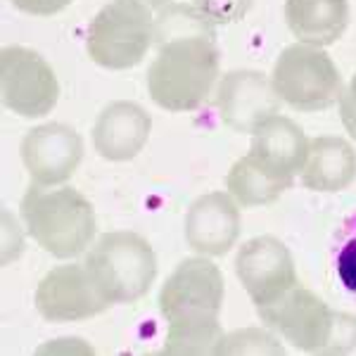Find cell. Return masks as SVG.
Instances as JSON below:
<instances>
[{
    "instance_id": "ba28073f",
    "label": "cell",
    "mask_w": 356,
    "mask_h": 356,
    "mask_svg": "<svg viewBox=\"0 0 356 356\" xmlns=\"http://www.w3.org/2000/svg\"><path fill=\"white\" fill-rule=\"evenodd\" d=\"M0 90L3 105L26 119L53 112L60 97L53 67L38 53L22 45H8L0 53Z\"/></svg>"
},
{
    "instance_id": "ffe728a7",
    "label": "cell",
    "mask_w": 356,
    "mask_h": 356,
    "mask_svg": "<svg viewBox=\"0 0 356 356\" xmlns=\"http://www.w3.org/2000/svg\"><path fill=\"white\" fill-rule=\"evenodd\" d=\"M335 271L342 288L356 300V214L349 216L342 226L335 247Z\"/></svg>"
},
{
    "instance_id": "603a6c76",
    "label": "cell",
    "mask_w": 356,
    "mask_h": 356,
    "mask_svg": "<svg viewBox=\"0 0 356 356\" xmlns=\"http://www.w3.org/2000/svg\"><path fill=\"white\" fill-rule=\"evenodd\" d=\"M340 117L344 129L356 138V74L349 83V88L340 95Z\"/></svg>"
},
{
    "instance_id": "9c48e42d",
    "label": "cell",
    "mask_w": 356,
    "mask_h": 356,
    "mask_svg": "<svg viewBox=\"0 0 356 356\" xmlns=\"http://www.w3.org/2000/svg\"><path fill=\"white\" fill-rule=\"evenodd\" d=\"M112 307L95 285L86 264H67L53 268L38 283L36 309L45 321L72 323L105 312Z\"/></svg>"
},
{
    "instance_id": "3957f363",
    "label": "cell",
    "mask_w": 356,
    "mask_h": 356,
    "mask_svg": "<svg viewBox=\"0 0 356 356\" xmlns=\"http://www.w3.org/2000/svg\"><path fill=\"white\" fill-rule=\"evenodd\" d=\"M19 209L29 235L57 259L81 254L95 235L93 204L72 188L45 191L31 186Z\"/></svg>"
},
{
    "instance_id": "ac0fdd59",
    "label": "cell",
    "mask_w": 356,
    "mask_h": 356,
    "mask_svg": "<svg viewBox=\"0 0 356 356\" xmlns=\"http://www.w3.org/2000/svg\"><path fill=\"white\" fill-rule=\"evenodd\" d=\"M292 183H295V178L273 171L271 166H266L252 152H247L243 159H238L226 178L228 191L243 207L271 204L285 191H290Z\"/></svg>"
},
{
    "instance_id": "277c9868",
    "label": "cell",
    "mask_w": 356,
    "mask_h": 356,
    "mask_svg": "<svg viewBox=\"0 0 356 356\" xmlns=\"http://www.w3.org/2000/svg\"><path fill=\"white\" fill-rule=\"evenodd\" d=\"M83 264L110 304H131L145 297L157 275L150 243L131 231L105 233Z\"/></svg>"
},
{
    "instance_id": "30bf717a",
    "label": "cell",
    "mask_w": 356,
    "mask_h": 356,
    "mask_svg": "<svg viewBox=\"0 0 356 356\" xmlns=\"http://www.w3.org/2000/svg\"><path fill=\"white\" fill-rule=\"evenodd\" d=\"M235 273L257 307H266L297 285L295 261L273 235L252 238L235 257Z\"/></svg>"
},
{
    "instance_id": "4fadbf2b",
    "label": "cell",
    "mask_w": 356,
    "mask_h": 356,
    "mask_svg": "<svg viewBox=\"0 0 356 356\" xmlns=\"http://www.w3.org/2000/svg\"><path fill=\"white\" fill-rule=\"evenodd\" d=\"M240 235V211L226 193L200 197L186 216V240L195 252L223 257Z\"/></svg>"
},
{
    "instance_id": "8fae6325",
    "label": "cell",
    "mask_w": 356,
    "mask_h": 356,
    "mask_svg": "<svg viewBox=\"0 0 356 356\" xmlns=\"http://www.w3.org/2000/svg\"><path fill=\"white\" fill-rule=\"evenodd\" d=\"M280 97L259 72H228L216 88L221 122L238 134H254L268 117L278 114Z\"/></svg>"
},
{
    "instance_id": "52a82bcc",
    "label": "cell",
    "mask_w": 356,
    "mask_h": 356,
    "mask_svg": "<svg viewBox=\"0 0 356 356\" xmlns=\"http://www.w3.org/2000/svg\"><path fill=\"white\" fill-rule=\"evenodd\" d=\"M223 307V275L207 259H186L166 278L159 312L169 323H214Z\"/></svg>"
},
{
    "instance_id": "2e32d148",
    "label": "cell",
    "mask_w": 356,
    "mask_h": 356,
    "mask_svg": "<svg viewBox=\"0 0 356 356\" xmlns=\"http://www.w3.org/2000/svg\"><path fill=\"white\" fill-rule=\"evenodd\" d=\"M302 183L316 193H337L356 178V152L344 138L321 136L309 140Z\"/></svg>"
},
{
    "instance_id": "5bb4252c",
    "label": "cell",
    "mask_w": 356,
    "mask_h": 356,
    "mask_svg": "<svg viewBox=\"0 0 356 356\" xmlns=\"http://www.w3.org/2000/svg\"><path fill=\"white\" fill-rule=\"evenodd\" d=\"M150 114L136 102H112L100 112L93 129V145L110 162L134 159L150 138Z\"/></svg>"
},
{
    "instance_id": "8992f818",
    "label": "cell",
    "mask_w": 356,
    "mask_h": 356,
    "mask_svg": "<svg viewBox=\"0 0 356 356\" xmlns=\"http://www.w3.org/2000/svg\"><path fill=\"white\" fill-rule=\"evenodd\" d=\"M275 95L300 112H318L342 95V76L335 62L316 45H288L273 67Z\"/></svg>"
},
{
    "instance_id": "6da1fadb",
    "label": "cell",
    "mask_w": 356,
    "mask_h": 356,
    "mask_svg": "<svg viewBox=\"0 0 356 356\" xmlns=\"http://www.w3.org/2000/svg\"><path fill=\"white\" fill-rule=\"evenodd\" d=\"M157 57L147 69V90L169 112H193L219 76L214 24L191 5H166L154 19Z\"/></svg>"
},
{
    "instance_id": "9a60e30c",
    "label": "cell",
    "mask_w": 356,
    "mask_h": 356,
    "mask_svg": "<svg viewBox=\"0 0 356 356\" xmlns=\"http://www.w3.org/2000/svg\"><path fill=\"white\" fill-rule=\"evenodd\" d=\"M250 152L278 174L295 178L307 164L309 140L292 119L273 114L252 134Z\"/></svg>"
},
{
    "instance_id": "7c38bea8",
    "label": "cell",
    "mask_w": 356,
    "mask_h": 356,
    "mask_svg": "<svg viewBox=\"0 0 356 356\" xmlns=\"http://www.w3.org/2000/svg\"><path fill=\"white\" fill-rule=\"evenodd\" d=\"M83 157V140L72 126L43 124L22 140V159L38 186L65 183Z\"/></svg>"
},
{
    "instance_id": "7a4b0ae2",
    "label": "cell",
    "mask_w": 356,
    "mask_h": 356,
    "mask_svg": "<svg viewBox=\"0 0 356 356\" xmlns=\"http://www.w3.org/2000/svg\"><path fill=\"white\" fill-rule=\"evenodd\" d=\"M268 328L307 354H347L356 347V316L332 312L314 292L295 285L280 300L257 307Z\"/></svg>"
},
{
    "instance_id": "7402d4cb",
    "label": "cell",
    "mask_w": 356,
    "mask_h": 356,
    "mask_svg": "<svg viewBox=\"0 0 356 356\" xmlns=\"http://www.w3.org/2000/svg\"><path fill=\"white\" fill-rule=\"evenodd\" d=\"M72 0H13L15 8H19L22 13L36 15V17H50L60 10H65Z\"/></svg>"
},
{
    "instance_id": "d6986e66",
    "label": "cell",
    "mask_w": 356,
    "mask_h": 356,
    "mask_svg": "<svg viewBox=\"0 0 356 356\" xmlns=\"http://www.w3.org/2000/svg\"><path fill=\"white\" fill-rule=\"evenodd\" d=\"M223 342L221 323H171L162 354L169 356H202L216 354Z\"/></svg>"
},
{
    "instance_id": "5b68a950",
    "label": "cell",
    "mask_w": 356,
    "mask_h": 356,
    "mask_svg": "<svg viewBox=\"0 0 356 356\" xmlns=\"http://www.w3.org/2000/svg\"><path fill=\"white\" fill-rule=\"evenodd\" d=\"M154 43L150 5L140 0H112L88 26L86 48L105 69H129L145 57Z\"/></svg>"
},
{
    "instance_id": "e0dca14e",
    "label": "cell",
    "mask_w": 356,
    "mask_h": 356,
    "mask_svg": "<svg viewBox=\"0 0 356 356\" xmlns=\"http://www.w3.org/2000/svg\"><path fill=\"white\" fill-rule=\"evenodd\" d=\"M285 22L307 45H332L349 22L347 0H285Z\"/></svg>"
},
{
    "instance_id": "44dd1931",
    "label": "cell",
    "mask_w": 356,
    "mask_h": 356,
    "mask_svg": "<svg viewBox=\"0 0 356 356\" xmlns=\"http://www.w3.org/2000/svg\"><path fill=\"white\" fill-rule=\"evenodd\" d=\"M195 8L211 24H233L247 15V10L252 8V0H195Z\"/></svg>"
},
{
    "instance_id": "cb8c5ba5",
    "label": "cell",
    "mask_w": 356,
    "mask_h": 356,
    "mask_svg": "<svg viewBox=\"0 0 356 356\" xmlns=\"http://www.w3.org/2000/svg\"><path fill=\"white\" fill-rule=\"evenodd\" d=\"M140 3L150 5V8H166V5H171L174 0H140Z\"/></svg>"
}]
</instances>
